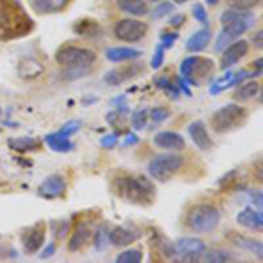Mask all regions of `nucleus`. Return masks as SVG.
<instances>
[{
  "label": "nucleus",
  "mask_w": 263,
  "mask_h": 263,
  "mask_svg": "<svg viewBox=\"0 0 263 263\" xmlns=\"http://www.w3.org/2000/svg\"><path fill=\"white\" fill-rule=\"evenodd\" d=\"M249 51V42L248 41H235L230 42V44L221 51V69H228V67L239 63L242 58L248 54Z\"/></svg>",
  "instance_id": "11"
},
{
  "label": "nucleus",
  "mask_w": 263,
  "mask_h": 263,
  "mask_svg": "<svg viewBox=\"0 0 263 263\" xmlns=\"http://www.w3.org/2000/svg\"><path fill=\"white\" fill-rule=\"evenodd\" d=\"M46 144L57 153H69L72 149V142L69 141V137H63L62 134H49L46 135Z\"/></svg>",
  "instance_id": "27"
},
{
  "label": "nucleus",
  "mask_w": 263,
  "mask_h": 263,
  "mask_svg": "<svg viewBox=\"0 0 263 263\" xmlns=\"http://www.w3.org/2000/svg\"><path fill=\"white\" fill-rule=\"evenodd\" d=\"M254 14L251 11H239V9H227L221 14V23H223V32H227L232 39L244 35L246 32L254 25Z\"/></svg>",
  "instance_id": "6"
},
{
  "label": "nucleus",
  "mask_w": 263,
  "mask_h": 263,
  "mask_svg": "<svg viewBox=\"0 0 263 263\" xmlns=\"http://www.w3.org/2000/svg\"><path fill=\"white\" fill-rule=\"evenodd\" d=\"M205 242L200 239H195V237H182L174 244L176 249V256L181 261H198L202 258L203 251H205Z\"/></svg>",
  "instance_id": "9"
},
{
  "label": "nucleus",
  "mask_w": 263,
  "mask_h": 263,
  "mask_svg": "<svg viewBox=\"0 0 263 263\" xmlns=\"http://www.w3.org/2000/svg\"><path fill=\"white\" fill-rule=\"evenodd\" d=\"M261 91V84L258 81H249V83H244L239 90L235 91L233 99L237 102H248V100H253L254 97H258Z\"/></svg>",
  "instance_id": "25"
},
{
  "label": "nucleus",
  "mask_w": 263,
  "mask_h": 263,
  "mask_svg": "<svg viewBox=\"0 0 263 263\" xmlns=\"http://www.w3.org/2000/svg\"><path fill=\"white\" fill-rule=\"evenodd\" d=\"M233 39L230 35H228L227 32H219V35H218V39H216V44H214V49L218 51V53H221V51H224V48H227L228 44H230Z\"/></svg>",
  "instance_id": "39"
},
{
  "label": "nucleus",
  "mask_w": 263,
  "mask_h": 263,
  "mask_svg": "<svg viewBox=\"0 0 263 263\" xmlns=\"http://www.w3.org/2000/svg\"><path fill=\"white\" fill-rule=\"evenodd\" d=\"M163 58H165V48L162 44L156 48L155 51V57H153V60H151V67L153 69H158V67H162V63H163Z\"/></svg>",
  "instance_id": "40"
},
{
  "label": "nucleus",
  "mask_w": 263,
  "mask_h": 263,
  "mask_svg": "<svg viewBox=\"0 0 263 263\" xmlns=\"http://www.w3.org/2000/svg\"><path fill=\"white\" fill-rule=\"evenodd\" d=\"M177 33L174 32V33H171V32H163L162 33V37H160V39H162V46L165 49H168V48H172L174 44H176V41H177Z\"/></svg>",
  "instance_id": "42"
},
{
  "label": "nucleus",
  "mask_w": 263,
  "mask_h": 263,
  "mask_svg": "<svg viewBox=\"0 0 263 263\" xmlns=\"http://www.w3.org/2000/svg\"><path fill=\"white\" fill-rule=\"evenodd\" d=\"M86 74H90V67H65L62 78H65L67 81H76L79 78H84Z\"/></svg>",
  "instance_id": "31"
},
{
  "label": "nucleus",
  "mask_w": 263,
  "mask_h": 263,
  "mask_svg": "<svg viewBox=\"0 0 263 263\" xmlns=\"http://www.w3.org/2000/svg\"><path fill=\"white\" fill-rule=\"evenodd\" d=\"M93 242H95V248L99 249V251H102V249L107 248L109 244V232L107 228H100L97 233H93Z\"/></svg>",
  "instance_id": "34"
},
{
  "label": "nucleus",
  "mask_w": 263,
  "mask_h": 263,
  "mask_svg": "<svg viewBox=\"0 0 263 263\" xmlns=\"http://www.w3.org/2000/svg\"><path fill=\"white\" fill-rule=\"evenodd\" d=\"M147 35V23L137 18H126L114 25V37L128 44L142 41Z\"/></svg>",
  "instance_id": "8"
},
{
  "label": "nucleus",
  "mask_w": 263,
  "mask_h": 263,
  "mask_svg": "<svg viewBox=\"0 0 263 263\" xmlns=\"http://www.w3.org/2000/svg\"><path fill=\"white\" fill-rule=\"evenodd\" d=\"M213 69H214V63L209 58L188 57L181 63V76L186 83L193 84V86H200L203 79L209 78Z\"/></svg>",
  "instance_id": "7"
},
{
  "label": "nucleus",
  "mask_w": 263,
  "mask_h": 263,
  "mask_svg": "<svg viewBox=\"0 0 263 263\" xmlns=\"http://www.w3.org/2000/svg\"><path fill=\"white\" fill-rule=\"evenodd\" d=\"M139 142V139H137V135H135V134H130L128 135V137H126L125 139V142H123V146H134V144H137Z\"/></svg>",
  "instance_id": "48"
},
{
  "label": "nucleus",
  "mask_w": 263,
  "mask_h": 263,
  "mask_svg": "<svg viewBox=\"0 0 263 263\" xmlns=\"http://www.w3.org/2000/svg\"><path fill=\"white\" fill-rule=\"evenodd\" d=\"M79 128H81V123H79V121H70V123H67V125L63 126L58 134H62L63 137H70V135H74Z\"/></svg>",
  "instance_id": "41"
},
{
  "label": "nucleus",
  "mask_w": 263,
  "mask_h": 263,
  "mask_svg": "<svg viewBox=\"0 0 263 263\" xmlns=\"http://www.w3.org/2000/svg\"><path fill=\"white\" fill-rule=\"evenodd\" d=\"M37 192H39L41 197H46V198L62 197V195H65L67 192V182L60 174H53V176L46 177V179L41 182Z\"/></svg>",
  "instance_id": "13"
},
{
  "label": "nucleus",
  "mask_w": 263,
  "mask_h": 263,
  "mask_svg": "<svg viewBox=\"0 0 263 263\" xmlns=\"http://www.w3.org/2000/svg\"><path fill=\"white\" fill-rule=\"evenodd\" d=\"M142 51L128 48V46H118V48H109L105 51V58L112 63H120V62H132L141 58Z\"/></svg>",
  "instance_id": "19"
},
{
  "label": "nucleus",
  "mask_w": 263,
  "mask_h": 263,
  "mask_svg": "<svg viewBox=\"0 0 263 263\" xmlns=\"http://www.w3.org/2000/svg\"><path fill=\"white\" fill-rule=\"evenodd\" d=\"M44 237H46V228L44 223H37L35 227H32L30 230L23 235V246L27 254H37L41 251V248L44 246Z\"/></svg>",
  "instance_id": "14"
},
{
  "label": "nucleus",
  "mask_w": 263,
  "mask_h": 263,
  "mask_svg": "<svg viewBox=\"0 0 263 263\" xmlns=\"http://www.w3.org/2000/svg\"><path fill=\"white\" fill-rule=\"evenodd\" d=\"M9 147L18 153H28V151L39 149L41 142L33 137H18V139H9Z\"/></svg>",
  "instance_id": "26"
},
{
  "label": "nucleus",
  "mask_w": 263,
  "mask_h": 263,
  "mask_svg": "<svg viewBox=\"0 0 263 263\" xmlns=\"http://www.w3.org/2000/svg\"><path fill=\"white\" fill-rule=\"evenodd\" d=\"M193 16H195V20L200 21V23H203V25H207V21H209L203 6H193Z\"/></svg>",
  "instance_id": "43"
},
{
  "label": "nucleus",
  "mask_w": 263,
  "mask_h": 263,
  "mask_svg": "<svg viewBox=\"0 0 263 263\" xmlns=\"http://www.w3.org/2000/svg\"><path fill=\"white\" fill-rule=\"evenodd\" d=\"M172 9H174L172 2H162V4H158V6H156L155 9L151 11V18L160 20V18H163V16L171 14Z\"/></svg>",
  "instance_id": "38"
},
{
  "label": "nucleus",
  "mask_w": 263,
  "mask_h": 263,
  "mask_svg": "<svg viewBox=\"0 0 263 263\" xmlns=\"http://www.w3.org/2000/svg\"><path fill=\"white\" fill-rule=\"evenodd\" d=\"M74 32L79 33V35H83V37H88V39H91V37H97L100 33V27L97 25V21L84 20V21H79V23L76 25Z\"/></svg>",
  "instance_id": "28"
},
{
  "label": "nucleus",
  "mask_w": 263,
  "mask_h": 263,
  "mask_svg": "<svg viewBox=\"0 0 263 263\" xmlns=\"http://www.w3.org/2000/svg\"><path fill=\"white\" fill-rule=\"evenodd\" d=\"M91 235H93V232L88 224H79V227L74 230V233H72V237L69 240V251L76 253L81 248H84V246L91 240Z\"/></svg>",
  "instance_id": "21"
},
{
  "label": "nucleus",
  "mask_w": 263,
  "mask_h": 263,
  "mask_svg": "<svg viewBox=\"0 0 263 263\" xmlns=\"http://www.w3.org/2000/svg\"><path fill=\"white\" fill-rule=\"evenodd\" d=\"M118 9L130 16H144L147 14L146 0H116Z\"/></svg>",
  "instance_id": "24"
},
{
  "label": "nucleus",
  "mask_w": 263,
  "mask_h": 263,
  "mask_svg": "<svg viewBox=\"0 0 263 263\" xmlns=\"http://www.w3.org/2000/svg\"><path fill=\"white\" fill-rule=\"evenodd\" d=\"M72 0H30L32 7L39 14H54V12H60L65 7H69Z\"/></svg>",
  "instance_id": "20"
},
{
  "label": "nucleus",
  "mask_w": 263,
  "mask_h": 263,
  "mask_svg": "<svg viewBox=\"0 0 263 263\" xmlns=\"http://www.w3.org/2000/svg\"><path fill=\"white\" fill-rule=\"evenodd\" d=\"M237 223L242 224V227L249 228V230H263V214L261 211H254L253 207H246L237 214Z\"/></svg>",
  "instance_id": "18"
},
{
  "label": "nucleus",
  "mask_w": 263,
  "mask_h": 263,
  "mask_svg": "<svg viewBox=\"0 0 263 263\" xmlns=\"http://www.w3.org/2000/svg\"><path fill=\"white\" fill-rule=\"evenodd\" d=\"M147 109H139V111H135L132 114V126H134L135 130H142L146 128L147 125Z\"/></svg>",
  "instance_id": "32"
},
{
  "label": "nucleus",
  "mask_w": 263,
  "mask_h": 263,
  "mask_svg": "<svg viewBox=\"0 0 263 263\" xmlns=\"http://www.w3.org/2000/svg\"><path fill=\"white\" fill-rule=\"evenodd\" d=\"M261 35H263L261 30H258L256 35L253 37V42H254V46H258V49H261Z\"/></svg>",
  "instance_id": "49"
},
{
  "label": "nucleus",
  "mask_w": 263,
  "mask_h": 263,
  "mask_svg": "<svg viewBox=\"0 0 263 263\" xmlns=\"http://www.w3.org/2000/svg\"><path fill=\"white\" fill-rule=\"evenodd\" d=\"M188 135L192 137V141L195 146L200 151H209L213 147V139H211L209 132H207V126L203 121H193L190 123L188 126Z\"/></svg>",
  "instance_id": "15"
},
{
  "label": "nucleus",
  "mask_w": 263,
  "mask_h": 263,
  "mask_svg": "<svg viewBox=\"0 0 263 263\" xmlns=\"http://www.w3.org/2000/svg\"><path fill=\"white\" fill-rule=\"evenodd\" d=\"M227 239L230 240L232 246H235V248H240V249H244V251L256 254L258 260L263 258V244L260 240L251 239V237H246L242 233H237V232H230L227 235Z\"/></svg>",
  "instance_id": "16"
},
{
  "label": "nucleus",
  "mask_w": 263,
  "mask_h": 263,
  "mask_svg": "<svg viewBox=\"0 0 263 263\" xmlns=\"http://www.w3.org/2000/svg\"><path fill=\"white\" fill-rule=\"evenodd\" d=\"M147 116L151 118V121H155V123H163V121H167L168 118H171V111H168L167 107H153L149 112H147Z\"/></svg>",
  "instance_id": "33"
},
{
  "label": "nucleus",
  "mask_w": 263,
  "mask_h": 263,
  "mask_svg": "<svg viewBox=\"0 0 263 263\" xmlns=\"http://www.w3.org/2000/svg\"><path fill=\"white\" fill-rule=\"evenodd\" d=\"M186 21V16L184 14H174L172 18H171V27L174 28H179L182 23Z\"/></svg>",
  "instance_id": "46"
},
{
  "label": "nucleus",
  "mask_w": 263,
  "mask_h": 263,
  "mask_svg": "<svg viewBox=\"0 0 263 263\" xmlns=\"http://www.w3.org/2000/svg\"><path fill=\"white\" fill-rule=\"evenodd\" d=\"M141 237V232L134 230L128 227H116L109 232V242L114 244L116 248H125V246L134 244Z\"/></svg>",
  "instance_id": "17"
},
{
  "label": "nucleus",
  "mask_w": 263,
  "mask_h": 263,
  "mask_svg": "<svg viewBox=\"0 0 263 263\" xmlns=\"http://www.w3.org/2000/svg\"><path fill=\"white\" fill-rule=\"evenodd\" d=\"M248 120V111L239 104H227L219 107L211 116V126L214 134H227L239 126H242Z\"/></svg>",
  "instance_id": "3"
},
{
  "label": "nucleus",
  "mask_w": 263,
  "mask_h": 263,
  "mask_svg": "<svg viewBox=\"0 0 263 263\" xmlns=\"http://www.w3.org/2000/svg\"><path fill=\"white\" fill-rule=\"evenodd\" d=\"M54 60L63 67H91L97 62V53L90 48L65 44L57 51Z\"/></svg>",
  "instance_id": "5"
},
{
  "label": "nucleus",
  "mask_w": 263,
  "mask_h": 263,
  "mask_svg": "<svg viewBox=\"0 0 263 263\" xmlns=\"http://www.w3.org/2000/svg\"><path fill=\"white\" fill-rule=\"evenodd\" d=\"M151 2H162V0H151Z\"/></svg>",
  "instance_id": "53"
},
{
  "label": "nucleus",
  "mask_w": 263,
  "mask_h": 263,
  "mask_svg": "<svg viewBox=\"0 0 263 263\" xmlns=\"http://www.w3.org/2000/svg\"><path fill=\"white\" fill-rule=\"evenodd\" d=\"M174 2H176V4H184L186 0H174Z\"/></svg>",
  "instance_id": "52"
},
{
  "label": "nucleus",
  "mask_w": 263,
  "mask_h": 263,
  "mask_svg": "<svg viewBox=\"0 0 263 263\" xmlns=\"http://www.w3.org/2000/svg\"><path fill=\"white\" fill-rule=\"evenodd\" d=\"M118 195H121L125 200L137 205H151L155 202L156 192L155 184L144 176H126L118 181L116 184Z\"/></svg>",
  "instance_id": "1"
},
{
  "label": "nucleus",
  "mask_w": 263,
  "mask_h": 263,
  "mask_svg": "<svg viewBox=\"0 0 263 263\" xmlns=\"http://www.w3.org/2000/svg\"><path fill=\"white\" fill-rule=\"evenodd\" d=\"M153 142H155V146H158L160 149H168V151H182L186 146L184 137L172 130L158 132V134L153 137Z\"/></svg>",
  "instance_id": "12"
},
{
  "label": "nucleus",
  "mask_w": 263,
  "mask_h": 263,
  "mask_svg": "<svg viewBox=\"0 0 263 263\" xmlns=\"http://www.w3.org/2000/svg\"><path fill=\"white\" fill-rule=\"evenodd\" d=\"M207 4H209V6H216V4L219 2V0H205Z\"/></svg>",
  "instance_id": "51"
},
{
  "label": "nucleus",
  "mask_w": 263,
  "mask_h": 263,
  "mask_svg": "<svg viewBox=\"0 0 263 263\" xmlns=\"http://www.w3.org/2000/svg\"><path fill=\"white\" fill-rule=\"evenodd\" d=\"M144 253L141 249H128V251H123L118 254L116 261L118 263H141Z\"/></svg>",
  "instance_id": "30"
},
{
  "label": "nucleus",
  "mask_w": 263,
  "mask_h": 263,
  "mask_svg": "<svg viewBox=\"0 0 263 263\" xmlns=\"http://www.w3.org/2000/svg\"><path fill=\"white\" fill-rule=\"evenodd\" d=\"M205 263H224L228 260H232V254L228 251H223V249H211V251H203L202 258Z\"/></svg>",
  "instance_id": "29"
},
{
  "label": "nucleus",
  "mask_w": 263,
  "mask_h": 263,
  "mask_svg": "<svg viewBox=\"0 0 263 263\" xmlns=\"http://www.w3.org/2000/svg\"><path fill=\"white\" fill-rule=\"evenodd\" d=\"M116 142H118V135L111 134V135H105V137H102L100 146L102 147H112V146H116Z\"/></svg>",
  "instance_id": "44"
},
{
  "label": "nucleus",
  "mask_w": 263,
  "mask_h": 263,
  "mask_svg": "<svg viewBox=\"0 0 263 263\" xmlns=\"http://www.w3.org/2000/svg\"><path fill=\"white\" fill-rule=\"evenodd\" d=\"M249 197H251V200L254 205L258 207V209L261 211V205H263V198H261V192L260 190H254V192H249Z\"/></svg>",
  "instance_id": "45"
},
{
  "label": "nucleus",
  "mask_w": 263,
  "mask_h": 263,
  "mask_svg": "<svg viewBox=\"0 0 263 263\" xmlns=\"http://www.w3.org/2000/svg\"><path fill=\"white\" fill-rule=\"evenodd\" d=\"M182 165H184V156L177 155V151L163 153V155H156L147 163V172L158 182H167L181 171Z\"/></svg>",
  "instance_id": "4"
},
{
  "label": "nucleus",
  "mask_w": 263,
  "mask_h": 263,
  "mask_svg": "<svg viewBox=\"0 0 263 263\" xmlns=\"http://www.w3.org/2000/svg\"><path fill=\"white\" fill-rule=\"evenodd\" d=\"M142 72L141 63H135V65H125V67H116V69L105 72L104 81L109 86H120V84L130 81L135 76H139Z\"/></svg>",
  "instance_id": "10"
},
{
  "label": "nucleus",
  "mask_w": 263,
  "mask_h": 263,
  "mask_svg": "<svg viewBox=\"0 0 263 263\" xmlns=\"http://www.w3.org/2000/svg\"><path fill=\"white\" fill-rule=\"evenodd\" d=\"M54 251H57V246H54V242H51L48 246V249H44V251L41 253V258H49V256H53Z\"/></svg>",
  "instance_id": "47"
},
{
  "label": "nucleus",
  "mask_w": 263,
  "mask_h": 263,
  "mask_svg": "<svg viewBox=\"0 0 263 263\" xmlns=\"http://www.w3.org/2000/svg\"><path fill=\"white\" fill-rule=\"evenodd\" d=\"M221 221V213L214 203L202 202L195 203L188 209L184 216V224L188 230L195 233H209L218 228Z\"/></svg>",
  "instance_id": "2"
},
{
  "label": "nucleus",
  "mask_w": 263,
  "mask_h": 263,
  "mask_svg": "<svg viewBox=\"0 0 263 263\" xmlns=\"http://www.w3.org/2000/svg\"><path fill=\"white\" fill-rule=\"evenodd\" d=\"M155 84H156V88H160V90H167L174 97V99H177V93H179V90H177V88L172 84V79H168V78H156Z\"/></svg>",
  "instance_id": "36"
},
{
  "label": "nucleus",
  "mask_w": 263,
  "mask_h": 263,
  "mask_svg": "<svg viewBox=\"0 0 263 263\" xmlns=\"http://www.w3.org/2000/svg\"><path fill=\"white\" fill-rule=\"evenodd\" d=\"M179 84H181V90L184 91V95H186V97H192V91H190V88L186 86L184 79H179Z\"/></svg>",
  "instance_id": "50"
},
{
  "label": "nucleus",
  "mask_w": 263,
  "mask_h": 263,
  "mask_svg": "<svg viewBox=\"0 0 263 263\" xmlns=\"http://www.w3.org/2000/svg\"><path fill=\"white\" fill-rule=\"evenodd\" d=\"M51 227H53V233L57 239H65L67 233H70L69 221H54V223H51Z\"/></svg>",
  "instance_id": "37"
},
{
  "label": "nucleus",
  "mask_w": 263,
  "mask_h": 263,
  "mask_svg": "<svg viewBox=\"0 0 263 263\" xmlns=\"http://www.w3.org/2000/svg\"><path fill=\"white\" fill-rule=\"evenodd\" d=\"M261 0H228V6L232 9H239V11H249L253 7H256Z\"/></svg>",
  "instance_id": "35"
},
{
  "label": "nucleus",
  "mask_w": 263,
  "mask_h": 263,
  "mask_svg": "<svg viewBox=\"0 0 263 263\" xmlns=\"http://www.w3.org/2000/svg\"><path fill=\"white\" fill-rule=\"evenodd\" d=\"M0 116H2V107H0Z\"/></svg>",
  "instance_id": "54"
},
{
  "label": "nucleus",
  "mask_w": 263,
  "mask_h": 263,
  "mask_svg": "<svg viewBox=\"0 0 263 263\" xmlns=\"http://www.w3.org/2000/svg\"><path fill=\"white\" fill-rule=\"evenodd\" d=\"M211 42V30L209 28H202V30L195 32L192 37L186 42V51L190 53H200L207 48V44Z\"/></svg>",
  "instance_id": "23"
},
{
  "label": "nucleus",
  "mask_w": 263,
  "mask_h": 263,
  "mask_svg": "<svg viewBox=\"0 0 263 263\" xmlns=\"http://www.w3.org/2000/svg\"><path fill=\"white\" fill-rule=\"evenodd\" d=\"M42 72H44V67H42L37 60H33V58H23L18 65V74L21 79H25V81L37 79Z\"/></svg>",
  "instance_id": "22"
}]
</instances>
